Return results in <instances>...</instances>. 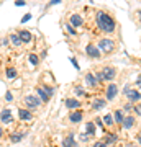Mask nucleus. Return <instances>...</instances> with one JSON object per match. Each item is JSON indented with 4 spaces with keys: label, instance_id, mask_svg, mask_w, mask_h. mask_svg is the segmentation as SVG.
<instances>
[{
    "label": "nucleus",
    "instance_id": "1",
    "mask_svg": "<svg viewBox=\"0 0 141 147\" xmlns=\"http://www.w3.org/2000/svg\"><path fill=\"white\" fill-rule=\"evenodd\" d=\"M97 26L105 33H112L115 30V21L110 15H107L104 11H99L97 13Z\"/></svg>",
    "mask_w": 141,
    "mask_h": 147
},
{
    "label": "nucleus",
    "instance_id": "2",
    "mask_svg": "<svg viewBox=\"0 0 141 147\" xmlns=\"http://www.w3.org/2000/svg\"><path fill=\"white\" fill-rule=\"evenodd\" d=\"M125 95L128 96V100H130L131 103H136V101H140V100H141V95H140V92H136V90L125 88Z\"/></svg>",
    "mask_w": 141,
    "mask_h": 147
},
{
    "label": "nucleus",
    "instance_id": "3",
    "mask_svg": "<svg viewBox=\"0 0 141 147\" xmlns=\"http://www.w3.org/2000/svg\"><path fill=\"white\" fill-rule=\"evenodd\" d=\"M99 47L104 53H110V51L113 49V41H110V39H102V41L99 42Z\"/></svg>",
    "mask_w": 141,
    "mask_h": 147
},
{
    "label": "nucleus",
    "instance_id": "4",
    "mask_svg": "<svg viewBox=\"0 0 141 147\" xmlns=\"http://www.w3.org/2000/svg\"><path fill=\"white\" fill-rule=\"evenodd\" d=\"M25 103L30 106V108H38L40 103H41V100H38L36 96H33V95H28V96L25 98Z\"/></svg>",
    "mask_w": 141,
    "mask_h": 147
},
{
    "label": "nucleus",
    "instance_id": "5",
    "mask_svg": "<svg viewBox=\"0 0 141 147\" xmlns=\"http://www.w3.org/2000/svg\"><path fill=\"white\" fill-rule=\"evenodd\" d=\"M85 53H87V56H89V57L97 59L100 56V49H99V47H95V46H92V44H89V46L85 47Z\"/></svg>",
    "mask_w": 141,
    "mask_h": 147
},
{
    "label": "nucleus",
    "instance_id": "6",
    "mask_svg": "<svg viewBox=\"0 0 141 147\" xmlns=\"http://www.w3.org/2000/svg\"><path fill=\"white\" fill-rule=\"evenodd\" d=\"M116 93H118V88H116L115 84H110L108 88H107V100H113L116 96Z\"/></svg>",
    "mask_w": 141,
    "mask_h": 147
},
{
    "label": "nucleus",
    "instance_id": "7",
    "mask_svg": "<svg viewBox=\"0 0 141 147\" xmlns=\"http://www.w3.org/2000/svg\"><path fill=\"white\" fill-rule=\"evenodd\" d=\"M102 75H104V80H112V79H115V69L105 67V69H104V72H102Z\"/></svg>",
    "mask_w": 141,
    "mask_h": 147
},
{
    "label": "nucleus",
    "instance_id": "8",
    "mask_svg": "<svg viewBox=\"0 0 141 147\" xmlns=\"http://www.w3.org/2000/svg\"><path fill=\"white\" fill-rule=\"evenodd\" d=\"M36 93L40 95V100H41V101H48V100H49V93H48L44 88H41V87H38V88H36Z\"/></svg>",
    "mask_w": 141,
    "mask_h": 147
},
{
    "label": "nucleus",
    "instance_id": "9",
    "mask_svg": "<svg viewBox=\"0 0 141 147\" xmlns=\"http://www.w3.org/2000/svg\"><path fill=\"white\" fill-rule=\"evenodd\" d=\"M121 124H123L125 129H130V127L135 124V118H133V116H126V118H123V123H121Z\"/></svg>",
    "mask_w": 141,
    "mask_h": 147
},
{
    "label": "nucleus",
    "instance_id": "10",
    "mask_svg": "<svg viewBox=\"0 0 141 147\" xmlns=\"http://www.w3.org/2000/svg\"><path fill=\"white\" fill-rule=\"evenodd\" d=\"M18 36H20L21 42H30L31 41V33L30 31H20L18 33Z\"/></svg>",
    "mask_w": 141,
    "mask_h": 147
},
{
    "label": "nucleus",
    "instance_id": "11",
    "mask_svg": "<svg viewBox=\"0 0 141 147\" xmlns=\"http://www.w3.org/2000/svg\"><path fill=\"white\" fill-rule=\"evenodd\" d=\"M0 119L3 123H12V115H10V110H3L2 115H0Z\"/></svg>",
    "mask_w": 141,
    "mask_h": 147
},
{
    "label": "nucleus",
    "instance_id": "12",
    "mask_svg": "<svg viewBox=\"0 0 141 147\" xmlns=\"http://www.w3.org/2000/svg\"><path fill=\"white\" fill-rule=\"evenodd\" d=\"M18 116H20L21 119H25V121L31 119V113H30L28 110H18Z\"/></svg>",
    "mask_w": 141,
    "mask_h": 147
},
{
    "label": "nucleus",
    "instance_id": "13",
    "mask_svg": "<svg viewBox=\"0 0 141 147\" xmlns=\"http://www.w3.org/2000/svg\"><path fill=\"white\" fill-rule=\"evenodd\" d=\"M85 80H87V84H89L90 87H97V80H95L94 74H87V75H85Z\"/></svg>",
    "mask_w": 141,
    "mask_h": 147
},
{
    "label": "nucleus",
    "instance_id": "14",
    "mask_svg": "<svg viewBox=\"0 0 141 147\" xmlns=\"http://www.w3.org/2000/svg\"><path fill=\"white\" fill-rule=\"evenodd\" d=\"M71 23H72L74 26H80V25H82V18L79 15H72L71 16Z\"/></svg>",
    "mask_w": 141,
    "mask_h": 147
},
{
    "label": "nucleus",
    "instance_id": "15",
    "mask_svg": "<svg viewBox=\"0 0 141 147\" xmlns=\"http://www.w3.org/2000/svg\"><path fill=\"white\" fill-rule=\"evenodd\" d=\"M10 41L13 42V46H20L21 44V39H20V36H18V34H10Z\"/></svg>",
    "mask_w": 141,
    "mask_h": 147
},
{
    "label": "nucleus",
    "instance_id": "16",
    "mask_svg": "<svg viewBox=\"0 0 141 147\" xmlns=\"http://www.w3.org/2000/svg\"><path fill=\"white\" fill-rule=\"evenodd\" d=\"M66 105H67V108H79V106H80V101H77V100H66Z\"/></svg>",
    "mask_w": 141,
    "mask_h": 147
},
{
    "label": "nucleus",
    "instance_id": "17",
    "mask_svg": "<svg viewBox=\"0 0 141 147\" xmlns=\"http://www.w3.org/2000/svg\"><path fill=\"white\" fill-rule=\"evenodd\" d=\"M80 119H82V113L76 111V113H72V115H71V121H72V123H79Z\"/></svg>",
    "mask_w": 141,
    "mask_h": 147
},
{
    "label": "nucleus",
    "instance_id": "18",
    "mask_svg": "<svg viewBox=\"0 0 141 147\" xmlns=\"http://www.w3.org/2000/svg\"><path fill=\"white\" fill-rule=\"evenodd\" d=\"M76 146V141L72 139V136H69L64 139V147H74Z\"/></svg>",
    "mask_w": 141,
    "mask_h": 147
},
{
    "label": "nucleus",
    "instance_id": "19",
    "mask_svg": "<svg viewBox=\"0 0 141 147\" xmlns=\"http://www.w3.org/2000/svg\"><path fill=\"white\" fill-rule=\"evenodd\" d=\"M92 106H94V110H102L105 106V100H95Z\"/></svg>",
    "mask_w": 141,
    "mask_h": 147
},
{
    "label": "nucleus",
    "instance_id": "20",
    "mask_svg": "<svg viewBox=\"0 0 141 147\" xmlns=\"http://www.w3.org/2000/svg\"><path fill=\"white\" fill-rule=\"evenodd\" d=\"M115 121L118 123V124H121V123H123V115H121V111H120V110L115 111Z\"/></svg>",
    "mask_w": 141,
    "mask_h": 147
},
{
    "label": "nucleus",
    "instance_id": "21",
    "mask_svg": "<svg viewBox=\"0 0 141 147\" xmlns=\"http://www.w3.org/2000/svg\"><path fill=\"white\" fill-rule=\"evenodd\" d=\"M104 121H105V124H107V126H112V124H113V118H112V116L110 115H107L104 118Z\"/></svg>",
    "mask_w": 141,
    "mask_h": 147
},
{
    "label": "nucleus",
    "instance_id": "22",
    "mask_svg": "<svg viewBox=\"0 0 141 147\" xmlns=\"http://www.w3.org/2000/svg\"><path fill=\"white\" fill-rule=\"evenodd\" d=\"M94 132H95L94 123H89V124H87V134H90V136H92V134H94Z\"/></svg>",
    "mask_w": 141,
    "mask_h": 147
},
{
    "label": "nucleus",
    "instance_id": "23",
    "mask_svg": "<svg viewBox=\"0 0 141 147\" xmlns=\"http://www.w3.org/2000/svg\"><path fill=\"white\" fill-rule=\"evenodd\" d=\"M30 62H31V65H38V62H40V61H38V57L36 56H35V54H31V56H30Z\"/></svg>",
    "mask_w": 141,
    "mask_h": 147
},
{
    "label": "nucleus",
    "instance_id": "24",
    "mask_svg": "<svg viewBox=\"0 0 141 147\" xmlns=\"http://www.w3.org/2000/svg\"><path fill=\"white\" fill-rule=\"evenodd\" d=\"M15 75H16L15 69H8V70H7V77H8V79H13Z\"/></svg>",
    "mask_w": 141,
    "mask_h": 147
},
{
    "label": "nucleus",
    "instance_id": "25",
    "mask_svg": "<svg viewBox=\"0 0 141 147\" xmlns=\"http://www.w3.org/2000/svg\"><path fill=\"white\" fill-rule=\"evenodd\" d=\"M21 137H23V134H13L12 136V142H20Z\"/></svg>",
    "mask_w": 141,
    "mask_h": 147
},
{
    "label": "nucleus",
    "instance_id": "26",
    "mask_svg": "<svg viewBox=\"0 0 141 147\" xmlns=\"http://www.w3.org/2000/svg\"><path fill=\"white\" fill-rule=\"evenodd\" d=\"M116 141V136H107V141H105V144H112V142H115Z\"/></svg>",
    "mask_w": 141,
    "mask_h": 147
},
{
    "label": "nucleus",
    "instance_id": "27",
    "mask_svg": "<svg viewBox=\"0 0 141 147\" xmlns=\"http://www.w3.org/2000/svg\"><path fill=\"white\" fill-rule=\"evenodd\" d=\"M95 80H97V82H102V80H104V75H102V72H100V74H95Z\"/></svg>",
    "mask_w": 141,
    "mask_h": 147
},
{
    "label": "nucleus",
    "instance_id": "28",
    "mask_svg": "<svg viewBox=\"0 0 141 147\" xmlns=\"http://www.w3.org/2000/svg\"><path fill=\"white\" fill-rule=\"evenodd\" d=\"M30 18H31V15H30V13H26V15L23 16V18H21V23H26V21L30 20Z\"/></svg>",
    "mask_w": 141,
    "mask_h": 147
},
{
    "label": "nucleus",
    "instance_id": "29",
    "mask_svg": "<svg viewBox=\"0 0 141 147\" xmlns=\"http://www.w3.org/2000/svg\"><path fill=\"white\" fill-rule=\"evenodd\" d=\"M5 98H7V101H12V100H13V95H12L10 92H7V95H5Z\"/></svg>",
    "mask_w": 141,
    "mask_h": 147
},
{
    "label": "nucleus",
    "instance_id": "30",
    "mask_svg": "<svg viewBox=\"0 0 141 147\" xmlns=\"http://www.w3.org/2000/svg\"><path fill=\"white\" fill-rule=\"evenodd\" d=\"M94 147H107V144H105V142H95Z\"/></svg>",
    "mask_w": 141,
    "mask_h": 147
},
{
    "label": "nucleus",
    "instance_id": "31",
    "mask_svg": "<svg viewBox=\"0 0 141 147\" xmlns=\"http://www.w3.org/2000/svg\"><path fill=\"white\" fill-rule=\"evenodd\" d=\"M66 28H67V31L71 33V34H76V31H74V28L71 26V25H67V26H66Z\"/></svg>",
    "mask_w": 141,
    "mask_h": 147
},
{
    "label": "nucleus",
    "instance_id": "32",
    "mask_svg": "<svg viewBox=\"0 0 141 147\" xmlns=\"http://www.w3.org/2000/svg\"><path fill=\"white\" fill-rule=\"evenodd\" d=\"M15 5H16V7H23V5H25V2H23V0H16Z\"/></svg>",
    "mask_w": 141,
    "mask_h": 147
},
{
    "label": "nucleus",
    "instance_id": "33",
    "mask_svg": "<svg viewBox=\"0 0 141 147\" xmlns=\"http://www.w3.org/2000/svg\"><path fill=\"white\" fill-rule=\"evenodd\" d=\"M76 93H77V95H84V90L82 88H76Z\"/></svg>",
    "mask_w": 141,
    "mask_h": 147
},
{
    "label": "nucleus",
    "instance_id": "34",
    "mask_svg": "<svg viewBox=\"0 0 141 147\" xmlns=\"http://www.w3.org/2000/svg\"><path fill=\"white\" fill-rule=\"evenodd\" d=\"M59 2H61V0H51V2H49V5H56V3H59Z\"/></svg>",
    "mask_w": 141,
    "mask_h": 147
},
{
    "label": "nucleus",
    "instance_id": "35",
    "mask_svg": "<svg viewBox=\"0 0 141 147\" xmlns=\"http://www.w3.org/2000/svg\"><path fill=\"white\" fill-rule=\"evenodd\" d=\"M71 61H72V64H74V67H76V69H79V64L76 62V59H71Z\"/></svg>",
    "mask_w": 141,
    "mask_h": 147
},
{
    "label": "nucleus",
    "instance_id": "36",
    "mask_svg": "<svg viewBox=\"0 0 141 147\" xmlns=\"http://www.w3.org/2000/svg\"><path fill=\"white\" fill-rule=\"evenodd\" d=\"M136 87H140V88H141V77H140L138 80H136Z\"/></svg>",
    "mask_w": 141,
    "mask_h": 147
},
{
    "label": "nucleus",
    "instance_id": "37",
    "mask_svg": "<svg viewBox=\"0 0 141 147\" xmlns=\"http://www.w3.org/2000/svg\"><path fill=\"white\" fill-rule=\"evenodd\" d=\"M126 147H138V146H136V144H128Z\"/></svg>",
    "mask_w": 141,
    "mask_h": 147
},
{
    "label": "nucleus",
    "instance_id": "38",
    "mask_svg": "<svg viewBox=\"0 0 141 147\" xmlns=\"http://www.w3.org/2000/svg\"><path fill=\"white\" fill-rule=\"evenodd\" d=\"M2 134H3V131H2V127H0V137H2Z\"/></svg>",
    "mask_w": 141,
    "mask_h": 147
},
{
    "label": "nucleus",
    "instance_id": "39",
    "mask_svg": "<svg viewBox=\"0 0 141 147\" xmlns=\"http://www.w3.org/2000/svg\"><path fill=\"white\" fill-rule=\"evenodd\" d=\"M138 141H140V142H141V134H140V136H138Z\"/></svg>",
    "mask_w": 141,
    "mask_h": 147
},
{
    "label": "nucleus",
    "instance_id": "40",
    "mask_svg": "<svg viewBox=\"0 0 141 147\" xmlns=\"http://www.w3.org/2000/svg\"><path fill=\"white\" fill-rule=\"evenodd\" d=\"M140 18H141V11H140Z\"/></svg>",
    "mask_w": 141,
    "mask_h": 147
}]
</instances>
